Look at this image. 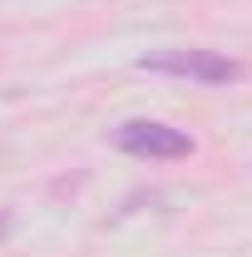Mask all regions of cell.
I'll use <instances>...</instances> for the list:
<instances>
[{
  "mask_svg": "<svg viewBox=\"0 0 252 257\" xmlns=\"http://www.w3.org/2000/svg\"><path fill=\"white\" fill-rule=\"evenodd\" d=\"M139 69L173 74V79H198V84H237L247 74V64L222 55V50H158V55H144Z\"/></svg>",
  "mask_w": 252,
  "mask_h": 257,
  "instance_id": "obj_1",
  "label": "cell"
},
{
  "mask_svg": "<svg viewBox=\"0 0 252 257\" xmlns=\"http://www.w3.org/2000/svg\"><path fill=\"white\" fill-rule=\"evenodd\" d=\"M114 149H124L134 159H188L193 139L173 124H158V119H129L114 128Z\"/></svg>",
  "mask_w": 252,
  "mask_h": 257,
  "instance_id": "obj_2",
  "label": "cell"
}]
</instances>
